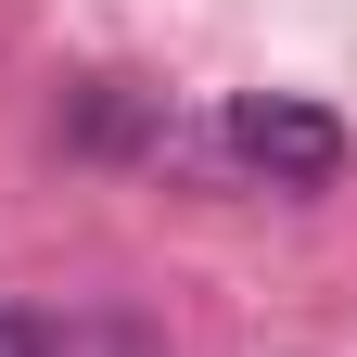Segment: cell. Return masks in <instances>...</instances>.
I'll list each match as a JSON object with an SVG mask.
<instances>
[{
  "label": "cell",
  "mask_w": 357,
  "mask_h": 357,
  "mask_svg": "<svg viewBox=\"0 0 357 357\" xmlns=\"http://www.w3.org/2000/svg\"><path fill=\"white\" fill-rule=\"evenodd\" d=\"M0 357H52V332H38L26 306H0Z\"/></svg>",
  "instance_id": "7a4b0ae2"
},
{
  "label": "cell",
  "mask_w": 357,
  "mask_h": 357,
  "mask_svg": "<svg viewBox=\"0 0 357 357\" xmlns=\"http://www.w3.org/2000/svg\"><path fill=\"white\" fill-rule=\"evenodd\" d=\"M217 141H230L243 178H268V192H332V178H344V115L294 102V89H243Z\"/></svg>",
  "instance_id": "6da1fadb"
}]
</instances>
